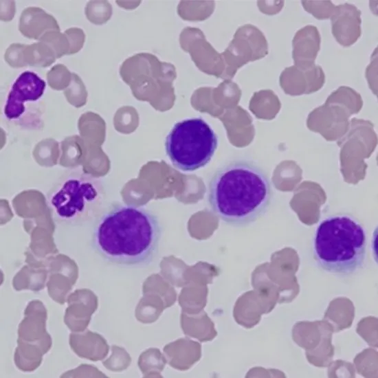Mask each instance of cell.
Masks as SVG:
<instances>
[{"label":"cell","mask_w":378,"mask_h":378,"mask_svg":"<svg viewBox=\"0 0 378 378\" xmlns=\"http://www.w3.org/2000/svg\"><path fill=\"white\" fill-rule=\"evenodd\" d=\"M368 246L366 231L353 216L337 214L323 219L313 240L318 265L331 274L348 276L364 265Z\"/></svg>","instance_id":"obj_3"},{"label":"cell","mask_w":378,"mask_h":378,"mask_svg":"<svg viewBox=\"0 0 378 378\" xmlns=\"http://www.w3.org/2000/svg\"><path fill=\"white\" fill-rule=\"evenodd\" d=\"M105 199L101 180L82 170L62 175L47 194L52 217L67 225H81L100 215Z\"/></svg>","instance_id":"obj_4"},{"label":"cell","mask_w":378,"mask_h":378,"mask_svg":"<svg viewBox=\"0 0 378 378\" xmlns=\"http://www.w3.org/2000/svg\"><path fill=\"white\" fill-rule=\"evenodd\" d=\"M49 45L54 51L56 58L69 54L70 46L67 37L60 31L52 30L46 32L38 40Z\"/></svg>","instance_id":"obj_15"},{"label":"cell","mask_w":378,"mask_h":378,"mask_svg":"<svg viewBox=\"0 0 378 378\" xmlns=\"http://www.w3.org/2000/svg\"><path fill=\"white\" fill-rule=\"evenodd\" d=\"M272 197L270 181L256 165L230 162L219 168L208 185L212 212L231 226H247L263 216Z\"/></svg>","instance_id":"obj_2"},{"label":"cell","mask_w":378,"mask_h":378,"mask_svg":"<svg viewBox=\"0 0 378 378\" xmlns=\"http://www.w3.org/2000/svg\"><path fill=\"white\" fill-rule=\"evenodd\" d=\"M19 30L24 36L39 40L49 31H60V27L56 19L41 8L28 7L21 14Z\"/></svg>","instance_id":"obj_10"},{"label":"cell","mask_w":378,"mask_h":378,"mask_svg":"<svg viewBox=\"0 0 378 378\" xmlns=\"http://www.w3.org/2000/svg\"><path fill=\"white\" fill-rule=\"evenodd\" d=\"M162 235L157 217L146 208L118 204L97 219L92 245L104 259L117 265L142 266L157 255Z\"/></svg>","instance_id":"obj_1"},{"label":"cell","mask_w":378,"mask_h":378,"mask_svg":"<svg viewBox=\"0 0 378 378\" xmlns=\"http://www.w3.org/2000/svg\"><path fill=\"white\" fill-rule=\"evenodd\" d=\"M72 73L63 64L53 66L47 73V80L50 88L57 91L65 89L69 85Z\"/></svg>","instance_id":"obj_14"},{"label":"cell","mask_w":378,"mask_h":378,"mask_svg":"<svg viewBox=\"0 0 378 378\" xmlns=\"http://www.w3.org/2000/svg\"><path fill=\"white\" fill-rule=\"evenodd\" d=\"M85 15L88 21L95 25H102L111 17L112 8L107 1H89L85 7Z\"/></svg>","instance_id":"obj_12"},{"label":"cell","mask_w":378,"mask_h":378,"mask_svg":"<svg viewBox=\"0 0 378 378\" xmlns=\"http://www.w3.org/2000/svg\"><path fill=\"white\" fill-rule=\"evenodd\" d=\"M292 56L295 66L308 69L315 65L320 50V36L318 28L307 25L298 30L293 39Z\"/></svg>","instance_id":"obj_9"},{"label":"cell","mask_w":378,"mask_h":378,"mask_svg":"<svg viewBox=\"0 0 378 378\" xmlns=\"http://www.w3.org/2000/svg\"><path fill=\"white\" fill-rule=\"evenodd\" d=\"M45 82L32 71L23 72L9 93L4 114L9 120H17L25 111L24 102L38 100L43 94Z\"/></svg>","instance_id":"obj_6"},{"label":"cell","mask_w":378,"mask_h":378,"mask_svg":"<svg viewBox=\"0 0 378 378\" xmlns=\"http://www.w3.org/2000/svg\"><path fill=\"white\" fill-rule=\"evenodd\" d=\"M25 44L12 43L6 49L4 54L5 62L13 68L26 67L25 58Z\"/></svg>","instance_id":"obj_17"},{"label":"cell","mask_w":378,"mask_h":378,"mask_svg":"<svg viewBox=\"0 0 378 378\" xmlns=\"http://www.w3.org/2000/svg\"><path fill=\"white\" fill-rule=\"evenodd\" d=\"M218 146L212 127L201 118L177 122L165 141L166 153L175 167L182 171H194L207 165Z\"/></svg>","instance_id":"obj_5"},{"label":"cell","mask_w":378,"mask_h":378,"mask_svg":"<svg viewBox=\"0 0 378 378\" xmlns=\"http://www.w3.org/2000/svg\"><path fill=\"white\" fill-rule=\"evenodd\" d=\"M64 95L71 105L81 107L87 100V91L81 78L76 73H72L71 81L64 91Z\"/></svg>","instance_id":"obj_13"},{"label":"cell","mask_w":378,"mask_h":378,"mask_svg":"<svg viewBox=\"0 0 378 378\" xmlns=\"http://www.w3.org/2000/svg\"><path fill=\"white\" fill-rule=\"evenodd\" d=\"M304 8L318 19H326L331 17L335 10L330 1H302Z\"/></svg>","instance_id":"obj_16"},{"label":"cell","mask_w":378,"mask_h":378,"mask_svg":"<svg viewBox=\"0 0 378 378\" xmlns=\"http://www.w3.org/2000/svg\"><path fill=\"white\" fill-rule=\"evenodd\" d=\"M64 34L68 38L70 49L69 54L78 52L83 47L85 41V34L83 30L79 27H70L67 29Z\"/></svg>","instance_id":"obj_18"},{"label":"cell","mask_w":378,"mask_h":378,"mask_svg":"<svg viewBox=\"0 0 378 378\" xmlns=\"http://www.w3.org/2000/svg\"><path fill=\"white\" fill-rule=\"evenodd\" d=\"M25 58L27 65L47 67L55 62L56 56L49 45L38 41L27 45L25 49Z\"/></svg>","instance_id":"obj_11"},{"label":"cell","mask_w":378,"mask_h":378,"mask_svg":"<svg viewBox=\"0 0 378 378\" xmlns=\"http://www.w3.org/2000/svg\"><path fill=\"white\" fill-rule=\"evenodd\" d=\"M361 12L355 5L345 3L336 6L331 16L332 33L337 41L348 47L361 34Z\"/></svg>","instance_id":"obj_8"},{"label":"cell","mask_w":378,"mask_h":378,"mask_svg":"<svg viewBox=\"0 0 378 378\" xmlns=\"http://www.w3.org/2000/svg\"><path fill=\"white\" fill-rule=\"evenodd\" d=\"M322 67L314 65L308 69L296 66L287 67L280 76V85L286 94L300 96L318 91L324 83Z\"/></svg>","instance_id":"obj_7"}]
</instances>
